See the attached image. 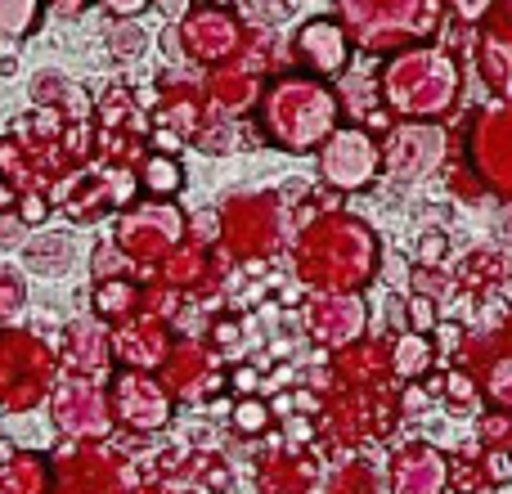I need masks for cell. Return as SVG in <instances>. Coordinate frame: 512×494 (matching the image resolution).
Masks as SVG:
<instances>
[{"instance_id": "6da1fadb", "label": "cell", "mask_w": 512, "mask_h": 494, "mask_svg": "<svg viewBox=\"0 0 512 494\" xmlns=\"http://www.w3.org/2000/svg\"><path fill=\"white\" fill-rule=\"evenodd\" d=\"M261 122H265V135H270L274 144H283V149H310V144L333 135L337 99H333V90L319 86V81L288 77L265 95Z\"/></svg>"}, {"instance_id": "7a4b0ae2", "label": "cell", "mask_w": 512, "mask_h": 494, "mask_svg": "<svg viewBox=\"0 0 512 494\" xmlns=\"http://www.w3.org/2000/svg\"><path fill=\"white\" fill-rule=\"evenodd\" d=\"M54 391V355L32 333L0 328V409H32Z\"/></svg>"}, {"instance_id": "3957f363", "label": "cell", "mask_w": 512, "mask_h": 494, "mask_svg": "<svg viewBox=\"0 0 512 494\" xmlns=\"http://www.w3.org/2000/svg\"><path fill=\"white\" fill-rule=\"evenodd\" d=\"M104 396H108V414L122 427H131V432H162L171 423V409H176L171 391L140 369H122Z\"/></svg>"}, {"instance_id": "277c9868", "label": "cell", "mask_w": 512, "mask_h": 494, "mask_svg": "<svg viewBox=\"0 0 512 494\" xmlns=\"http://www.w3.org/2000/svg\"><path fill=\"white\" fill-rule=\"evenodd\" d=\"M50 414H54V427L63 436H72V441H99L113 427L108 396L90 378H63L50 391Z\"/></svg>"}, {"instance_id": "5b68a950", "label": "cell", "mask_w": 512, "mask_h": 494, "mask_svg": "<svg viewBox=\"0 0 512 494\" xmlns=\"http://www.w3.org/2000/svg\"><path fill=\"white\" fill-rule=\"evenodd\" d=\"M319 171L337 189H364L373 180V171H378V144L364 131H355V126H342V131H333L324 140Z\"/></svg>"}, {"instance_id": "8992f818", "label": "cell", "mask_w": 512, "mask_h": 494, "mask_svg": "<svg viewBox=\"0 0 512 494\" xmlns=\"http://www.w3.org/2000/svg\"><path fill=\"white\" fill-rule=\"evenodd\" d=\"M391 494H445L450 486V459L436 445H405L387 468Z\"/></svg>"}, {"instance_id": "52a82bcc", "label": "cell", "mask_w": 512, "mask_h": 494, "mask_svg": "<svg viewBox=\"0 0 512 494\" xmlns=\"http://www.w3.org/2000/svg\"><path fill=\"white\" fill-rule=\"evenodd\" d=\"M297 59L306 63L310 72L328 77V72H342L346 68V59H351V45H346L342 27H337L333 18H315V23H306L297 32Z\"/></svg>"}, {"instance_id": "ba28073f", "label": "cell", "mask_w": 512, "mask_h": 494, "mask_svg": "<svg viewBox=\"0 0 512 494\" xmlns=\"http://www.w3.org/2000/svg\"><path fill=\"white\" fill-rule=\"evenodd\" d=\"M180 36H185V45H189V54H194V59H221V54L234 45L239 27H234L230 14L203 9V14H189V18H185Z\"/></svg>"}, {"instance_id": "9c48e42d", "label": "cell", "mask_w": 512, "mask_h": 494, "mask_svg": "<svg viewBox=\"0 0 512 494\" xmlns=\"http://www.w3.org/2000/svg\"><path fill=\"white\" fill-rule=\"evenodd\" d=\"M310 328H315L319 342L328 346H342V342H355L364 328V306L355 297H342V301H324V306L315 310V319H310Z\"/></svg>"}, {"instance_id": "30bf717a", "label": "cell", "mask_w": 512, "mask_h": 494, "mask_svg": "<svg viewBox=\"0 0 512 494\" xmlns=\"http://www.w3.org/2000/svg\"><path fill=\"white\" fill-rule=\"evenodd\" d=\"M54 468L41 454H9L0 463V494H50Z\"/></svg>"}, {"instance_id": "8fae6325", "label": "cell", "mask_w": 512, "mask_h": 494, "mask_svg": "<svg viewBox=\"0 0 512 494\" xmlns=\"http://www.w3.org/2000/svg\"><path fill=\"white\" fill-rule=\"evenodd\" d=\"M432 360H436V346H432V337H423V333H400L396 342H391V373L405 382L427 378Z\"/></svg>"}, {"instance_id": "7c38bea8", "label": "cell", "mask_w": 512, "mask_h": 494, "mask_svg": "<svg viewBox=\"0 0 512 494\" xmlns=\"http://www.w3.org/2000/svg\"><path fill=\"white\" fill-rule=\"evenodd\" d=\"M72 261V239L68 234H36L32 243H27V265L41 274H63Z\"/></svg>"}, {"instance_id": "4fadbf2b", "label": "cell", "mask_w": 512, "mask_h": 494, "mask_svg": "<svg viewBox=\"0 0 512 494\" xmlns=\"http://www.w3.org/2000/svg\"><path fill=\"white\" fill-rule=\"evenodd\" d=\"M140 180H144V189H149V194L171 198V194H180V185H185V171H180L176 158H162V153H158V158L144 162Z\"/></svg>"}, {"instance_id": "5bb4252c", "label": "cell", "mask_w": 512, "mask_h": 494, "mask_svg": "<svg viewBox=\"0 0 512 494\" xmlns=\"http://www.w3.org/2000/svg\"><path fill=\"white\" fill-rule=\"evenodd\" d=\"M41 23V0H0V36H27Z\"/></svg>"}, {"instance_id": "9a60e30c", "label": "cell", "mask_w": 512, "mask_h": 494, "mask_svg": "<svg viewBox=\"0 0 512 494\" xmlns=\"http://www.w3.org/2000/svg\"><path fill=\"white\" fill-rule=\"evenodd\" d=\"M230 423H234V432H239V436L270 432V405H265L261 396H239V400H234Z\"/></svg>"}, {"instance_id": "2e32d148", "label": "cell", "mask_w": 512, "mask_h": 494, "mask_svg": "<svg viewBox=\"0 0 512 494\" xmlns=\"http://www.w3.org/2000/svg\"><path fill=\"white\" fill-rule=\"evenodd\" d=\"M131 306H135V288H131V283L108 279V283H99V288H95V310H99V315L117 319V315H126Z\"/></svg>"}, {"instance_id": "e0dca14e", "label": "cell", "mask_w": 512, "mask_h": 494, "mask_svg": "<svg viewBox=\"0 0 512 494\" xmlns=\"http://www.w3.org/2000/svg\"><path fill=\"white\" fill-rule=\"evenodd\" d=\"M477 472H481V481H486V486H508V481H512V454L499 450V445H490V450L481 454Z\"/></svg>"}, {"instance_id": "ac0fdd59", "label": "cell", "mask_w": 512, "mask_h": 494, "mask_svg": "<svg viewBox=\"0 0 512 494\" xmlns=\"http://www.w3.org/2000/svg\"><path fill=\"white\" fill-rule=\"evenodd\" d=\"M486 391H490V400H495L499 409H508L512 414V360H499L495 369H490Z\"/></svg>"}, {"instance_id": "d6986e66", "label": "cell", "mask_w": 512, "mask_h": 494, "mask_svg": "<svg viewBox=\"0 0 512 494\" xmlns=\"http://www.w3.org/2000/svg\"><path fill=\"white\" fill-rule=\"evenodd\" d=\"M441 391H445V405H450V409H459V414H468V409L477 405V387H472V382L463 378V373H450Z\"/></svg>"}, {"instance_id": "ffe728a7", "label": "cell", "mask_w": 512, "mask_h": 494, "mask_svg": "<svg viewBox=\"0 0 512 494\" xmlns=\"http://www.w3.org/2000/svg\"><path fill=\"white\" fill-rule=\"evenodd\" d=\"M18 306H23V279L9 265H0V319H9Z\"/></svg>"}, {"instance_id": "44dd1931", "label": "cell", "mask_w": 512, "mask_h": 494, "mask_svg": "<svg viewBox=\"0 0 512 494\" xmlns=\"http://www.w3.org/2000/svg\"><path fill=\"white\" fill-rule=\"evenodd\" d=\"M432 328H436V306L427 297H414V301H409V333H423L427 337Z\"/></svg>"}, {"instance_id": "7402d4cb", "label": "cell", "mask_w": 512, "mask_h": 494, "mask_svg": "<svg viewBox=\"0 0 512 494\" xmlns=\"http://www.w3.org/2000/svg\"><path fill=\"white\" fill-rule=\"evenodd\" d=\"M450 486L459 490V494H477L481 486H486V481H481V472L477 468H468V463H450Z\"/></svg>"}, {"instance_id": "603a6c76", "label": "cell", "mask_w": 512, "mask_h": 494, "mask_svg": "<svg viewBox=\"0 0 512 494\" xmlns=\"http://www.w3.org/2000/svg\"><path fill=\"white\" fill-rule=\"evenodd\" d=\"M50 216V203L41 194H23L18 198V225H41Z\"/></svg>"}, {"instance_id": "cb8c5ba5", "label": "cell", "mask_w": 512, "mask_h": 494, "mask_svg": "<svg viewBox=\"0 0 512 494\" xmlns=\"http://www.w3.org/2000/svg\"><path fill=\"white\" fill-rule=\"evenodd\" d=\"M104 9H113L117 18H135V14H144L149 9V0H99Z\"/></svg>"}, {"instance_id": "d4e9b609", "label": "cell", "mask_w": 512, "mask_h": 494, "mask_svg": "<svg viewBox=\"0 0 512 494\" xmlns=\"http://www.w3.org/2000/svg\"><path fill=\"white\" fill-rule=\"evenodd\" d=\"M256 382H261V378H256V369H248V364H243V369H234V387H239L243 396H252Z\"/></svg>"}, {"instance_id": "484cf974", "label": "cell", "mask_w": 512, "mask_h": 494, "mask_svg": "<svg viewBox=\"0 0 512 494\" xmlns=\"http://www.w3.org/2000/svg\"><path fill=\"white\" fill-rule=\"evenodd\" d=\"M450 5L459 9V18H481V14H486L490 0H450Z\"/></svg>"}, {"instance_id": "4316f807", "label": "cell", "mask_w": 512, "mask_h": 494, "mask_svg": "<svg viewBox=\"0 0 512 494\" xmlns=\"http://www.w3.org/2000/svg\"><path fill=\"white\" fill-rule=\"evenodd\" d=\"M18 230H23V225H18V216L0 221V247H14V243H18Z\"/></svg>"}, {"instance_id": "83f0119b", "label": "cell", "mask_w": 512, "mask_h": 494, "mask_svg": "<svg viewBox=\"0 0 512 494\" xmlns=\"http://www.w3.org/2000/svg\"><path fill=\"white\" fill-rule=\"evenodd\" d=\"M216 342L234 346V342H239V324H216Z\"/></svg>"}, {"instance_id": "f1b7e54d", "label": "cell", "mask_w": 512, "mask_h": 494, "mask_svg": "<svg viewBox=\"0 0 512 494\" xmlns=\"http://www.w3.org/2000/svg\"><path fill=\"white\" fill-rule=\"evenodd\" d=\"M405 405H409V409L427 405V391H423V387H409V391H405Z\"/></svg>"}, {"instance_id": "f546056e", "label": "cell", "mask_w": 512, "mask_h": 494, "mask_svg": "<svg viewBox=\"0 0 512 494\" xmlns=\"http://www.w3.org/2000/svg\"><path fill=\"white\" fill-rule=\"evenodd\" d=\"M369 126H373V131H387V126H391V113H369Z\"/></svg>"}, {"instance_id": "4dcf8cb0", "label": "cell", "mask_w": 512, "mask_h": 494, "mask_svg": "<svg viewBox=\"0 0 512 494\" xmlns=\"http://www.w3.org/2000/svg\"><path fill=\"white\" fill-rule=\"evenodd\" d=\"M54 9H59V14H77L81 0H54Z\"/></svg>"}, {"instance_id": "1f68e13d", "label": "cell", "mask_w": 512, "mask_h": 494, "mask_svg": "<svg viewBox=\"0 0 512 494\" xmlns=\"http://www.w3.org/2000/svg\"><path fill=\"white\" fill-rule=\"evenodd\" d=\"M508 454H512V450H508Z\"/></svg>"}]
</instances>
